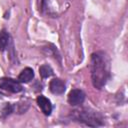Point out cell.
Listing matches in <instances>:
<instances>
[{
    "label": "cell",
    "instance_id": "obj_3",
    "mask_svg": "<svg viewBox=\"0 0 128 128\" xmlns=\"http://www.w3.org/2000/svg\"><path fill=\"white\" fill-rule=\"evenodd\" d=\"M84 99H85V94L83 93L82 90H79V89L71 90L68 95V102L72 106H76L83 103Z\"/></svg>",
    "mask_w": 128,
    "mask_h": 128
},
{
    "label": "cell",
    "instance_id": "obj_4",
    "mask_svg": "<svg viewBox=\"0 0 128 128\" xmlns=\"http://www.w3.org/2000/svg\"><path fill=\"white\" fill-rule=\"evenodd\" d=\"M79 119L83 122H85L86 124L88 125H99L100 124V120L91 112H88V111H82L79 115Z\"/></svg>",
    "mask_w": 128,
    "mask_h": 128
},
{
    "label": "cell",
    "instance_id": "obj_8",
    "mask_svg": "<svg viewBox=\"0 0 128 128\" xmlns=\"http://www.w3.org/2000/svg\"><path fill=\"white\" fill-rule=\"evenodd\" d=\"M9 42V35L6 31H1L0 32V50H4Z\"/></svg>",
    "mask_w": 128,
    "mask_h": 128
},
{
    "label": "cell",
    "instance_id": "obj_5",
    "mask_svg": "<svg viewBox=\"0 0 128 128\" xmlns=\"http://www.w3.org/2000/svg\"><path fill=\"white\" fill-rule=\"evenodd\" d=\"M37 104L38 106L41 108L42 112L45 114V115H49L51 113V110H52V105H51V102L49 99H47L46 97L44 96H39L37 98Z\"/></svg>",
    "mask_w": 128,
    "mask_h": 128
},
{
    "label": "cell",
    "instance_id": "obj_7",
    "mask_svg": "<svg viewBox=\"0 0 128 128\" xmlns=\"http://www.w3.org/2000/svg\"><path fill=\"white\" fill-rule=\"evenodd\" d=\"M34 77V72L31 68H25L21 71V73L19 74L18 76V80L20 82H23V83H28L30 80H32V78Z\"/></svg>",
    "mask_w": 128,
    "mask_h": 128
},
{
    "label": "cell",
    "instance_id": "obj_6",
    "mask_svg": "<svg viewBox=\"0 0 128 128\" xmlns=\"http://www.w3.org/2000/svg\"><path fill=\"white\" fill-rule=\"evenodd\" d=\"M50 90L54 94H62L65 91V83L60 79H53L50 82Z\"/></svg>",
    "mask_w": 128,
    "mask_h": 128
},
{
    "label": "cell",
    "instance_id": "obj_2",
    "mask_svg": "<svg viewBox=\"0 0 128 128\" xmlns=\"http://www.w3.org/2000/svg\"><path fill=\"white\" fill-rule=\"evenodd\" d=\"M0 87L4 90H7L12 93H18L22 91L21 84L11 78H1L0 79Z\"/></svg>",
    "mask_w": 128,
    "mask_h": 128
},
{
    "label": "cell",
    "instance_id": "obj_9",
    "mask_svg": "<svg viewBox=\"0 0 128 128\" xmlns=\"http://www.w3.org/2000/svg\"><path fill=\"white\" fill-rule=\"evenodd\" d=\"M39 72H40V75L42 78H47V77L51 76L53 73V71L49 65H42L39 68Z\"/></svg>",
    "mask_w": 128,
    "mask_h": 128
},
{
    "label": "cell",
    "instance_id": "obj_1",
    "mask_svg": "<svg viewBox=\"0 0 128 128\" xmlns=\"http://www.w3.org/2000/svg\"><path fill=\"white\" fill-rule=\"evenodd\" d=\"M91 78L93 86L101 89L109 76V60L104 52H95L91 56Z\"/></svg>",
    "mask_w": 128,
    "mask_h": 128
}]
</instances>
